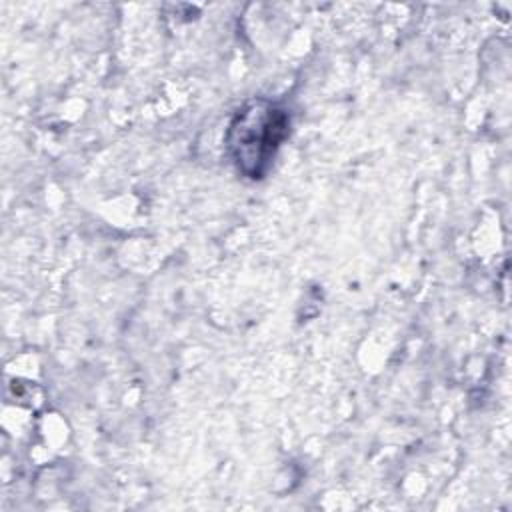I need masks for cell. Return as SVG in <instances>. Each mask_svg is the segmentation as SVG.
Segmentation results:
<instances>
[{
	"label": "cell",
	"mask_w": 512,
	"mask_h": 512,
	"mask_svg": "<svg viewBox=\"0 0 512 512\" xmlns=\"http://www.w3.org/2000/svg\"><path fill=\"white\" fill-rule=\"evenodd\" d=\"M288 128V112L268 100H254L240 108L226 134L228 154L238 172L262 178L288 136Z\"/></svg>",
	"instance_id": "1"
}]
</instances>
